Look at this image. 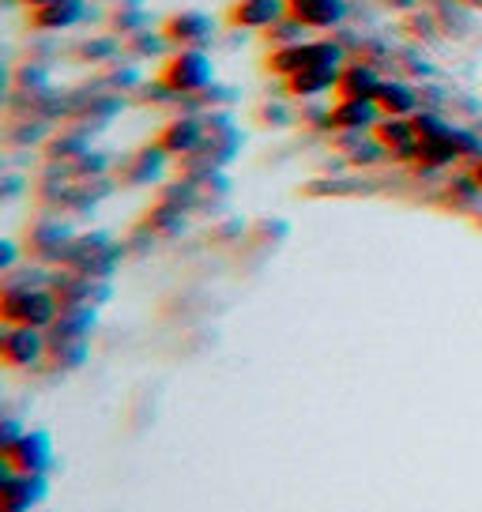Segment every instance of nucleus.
Masks as SVG:
<instances>
[{
    "instance_id": "nucleus-5",
    "label": "nucleus",
    "mask_w": 482,
    "mask_h": 512,
    "mask_svg": "<svg viewBox=\"0 0 482 512\" xmlns=\"http://www.w3.org/2000/svg\"><path fill=\"white\" fill-rule=\"evenodd\" d=\"M49 354V336L46 328H19V324H4L0 336V358L12 369H31L38 362H46Z\"/></svg>"
},
{
    "instance_id": "nucleus-7",
    "label": "nucleus",
    "mask_w": 482,
    "mask_h": 512,
    "mask_svg": "<svg viewBox=\"0 0 482 512\" xmlns=\"http://www.w3.org/2000/svg\"><path fill=\"white\" fill-rule=\"evenodd\" d=\"M4 479V512H38L49 497V475H23L12 464H0Z\"/></svg>"
},
{
    "instance_id": "nucleus-20",
    "label": "nucleus",
    "mask_w": 482,
    "mask_h": 512,
    "mask_svg": "<svg viewBox=\"0 0 482 512\" xmlns=\"http://www.w3.org/2000/svg\"><path fill=\"white\" fill-rule=\"evenodd\" d=\"M87 354H91V343H49L46 362L53 369H61V373H68V369H80L87 362Z\"/></svg>"
},
{
    "instance_id": "nucleus-8",
    "label": "nucleus",
    "mask_w": 482,
    "mask_h": 512,
    "mask_svg": "<svg viewBox=\"0 0 482 512\" xmlns=\"http://www.w3.org/2000/svg\"><path fill=\"white\" fill-rule=\"evenodd\" d=\"M162 34L174 49H208V42L215 38V23L204 12H174V16L162 19Z\"/></svg>"
},
{
    "instance_id": "nucleus-12",
    "label": "nucleus",
    "mask_w": 482,
    "mask_h": 512,
    "mask_svg": "<svg viewBox=\"0 0 482 512\" xmlns=\"http://www.w3.org/2000/svg\"><path fill=\"white\" fill-rule=\"evenodd\" d=\"M385 113L373 98H336V106L328 110V128H339V132H362V128H373Z\"/></svg>"
},
{
    "instance_id": "nucleus-16",
    "label": "nucleus",
    "mask_w": 482,
    "mask_h": 512,
    "mask_svg": "<svg viewBox=\"0 0 482 512\" xmlns=\"http://www.w3.org/2000/svg\"><path fill=\"white\" fill-rule=\"evenodd\" d=\"M381 83L385 80L373 72L370 64H343V68H339L336 98H373V102H377Z\"/></svg>"
},
{
    "instance_id": "nucleus-21",
    "label": "nucleus",
    "mask_w": 482,
    "mask_h": 512,
    "mask_svg": "<svg viewBox=\"0 0 482 512\" xmlns=\"http://www.w3.org/2000/svg\"><path fill=\"white\" fill-rule=\"evenodd\" d=\"M306 31H309V27H302L298 19L283 16L279 23H272L268 31H260V34H264V42H268L272 49H287V46H298V42H306Z\"/></svg>"
},
{
    "instance_id": "nucleus-11",
    "label": "nucleus",
    "mask_w": 482,
    "mask_h": 512,
    "mask_svg": "<svg viewBox=\"0 0 482 512\" xmlns=\"http://www.w3.org/2000/svg\"><path fill=\"white\" fill-rule=\"evenodd\" d=\"M98 324V305H68L46 328L49 343H91Z\"/></svg>"
},
{
    "instance_id": "nucleus-13",
    "label": "nucleus",
    "mask_w": 482,
    "mask_h": 512,
    "mask_svg": "<svg viewBox=\"0 0 482 512\" xmlns=\"http://www.w3.org/2000/svg\"><path fill=\"white\" fill-rule=\"evenodd\" d=\"M287 16L298 19L309 31H328L343 23L347 0H287Z\"/></svg>"
},
{
    "instance_id": "nucleus-3",
    "label": "nucleus",
    "mask_w": 482,
    "mask_h": 512,
    "mask_svg": "<svg viewBox=\"0 0 482 512\" xmlns=\"http://www.w3.org/2000/svg\"><path fill=\"white\" fill-rule=\"evenodd\" d=\"M321 64H332V68H343V49L336 42H298V46L287 49H272L264 68L279 76V80H290L306 68H321Z\"/></svg>"
},
{
    "instance_id": "nucleus-19",
    "label": "nucleus",
    "mask_w": 482,
    "mask_h": 512,
    "mask_svg": "<svg viewBox=\"0 0 482 512\" xmlns=\"http://www.w3.org/2000/svg\"><path fill=\"white\" fill-rule=\"evenodd\" d=\"M170 159L159 144L151 147L147 144L144 151H136V159L129 162V170H125V185H147V181H155L162 174V162Z\"/></svg>"
},
{
    "instance_id": "nucleus-26",
    "label": "nucleus",
    "mask_w": 482,
    "mask_h": 512,
    "mask_svg": "<svg viewBox=\"0 0 482 512\" xmlns=\"http://www.w3.org/2000/svg\"><path fill=\"white\" fill-rule=\"evenodd\" d=\"M471 181H475V189L482 192V162H475V170H471Z\"/></svg>"
},
{
    "instance_id": "nucleus-23",
    "label": "nucleus",
    "mask_w": 482,
    "mask_h": 512,
    "mask_svg": "<svg viewBox=\"0 0 482 512\" xmlns=\"http://www.w3.org/2000/svg\"><path fill=\"white\" fill-rule=\"evenodd\" d=\"M102 49H117V42H113V38H106V42H87V46H80V57L83 61H102V57H110V53H102Z\"/></svg>"
},
{
    "instance_id": "nucleus-18",
    "label": "nucleus",
    "mask_w": 482,
    "mask_h": 512,
    "mask_svg": "<svg viewBox=\"0 0 482 512\" xmlns=\"http://www.w3.org/2000/svg\"><path fill=\"white\" fill-rule=\"evenodd\" d=\"M377 106H381V113H385V117H415L418 98H415V91H411L407 83L385 80V83H381V91H377Z\"/></svg>"
},
{
    "instance_id": "nucleus-17",
    "label": "nucleus",
    "mask_w": 482,
    "mask_h": 512,
    "mask_svg": "<svg viewBox=\"0 0 482 512\" xmlns=\"http://www.w3.org/2000/svg\"><path fill=\"white\" fill-rule=\"evenodd\" d=\"M336 83H339V68L321 64V68H306V72L283 80V91H287L290 98H317V95H324V91H336Z\"/></svg>"
},
{
    "instance_id": "nucleus-4",
    "label": "nucleus",
    "mask_w": 482,
    "mask_h": 512,
    "mask_svg": "<svg viewBox=\"0 0 482 512\" xmlns=\"http://www.w3.org/2000/svg\"><path fill=\"white\" fill-rule=\"evenodd\" d=\"M65 268L80 275H95V279H110L117 272V264H121V249L113 245L110 234H83V238H72L68 245L65 260H61Z\"/></svg>"
},
{
    "instance_id": "nucleus-6",
    "label": "nucleus",
    "mask_w": 482,
    "mask_h": 512,
    "mask_svg": "<svg viewBox=\"0 0 482 512\" xmlns=\"http://www.w3.org/2000/svg\"><path fill=\"white\" fill-rule=\"evenodd\" d=\"M4 464H12L23 475H49L53 471V460H57V448H53V437L46 430H27L12 448H0Z\"/></svg>"
},
{
    "instance_id": "nucleus-2",
    "label": "nucleus",
    "mask_w": 482,
    "mask_h": 512,
    "mask_svg": "<svg viewBox=\"0 0 482 512\" xmlns=\"http://www.w3.org/2000/svg\"><path fill=\"white\" fill-rule=\"evenodd\" d=\"M159 83L170 95H196L215 83V64L204 49H177L174 57L162 64Z\"/></svg>"
},
{
    "instance_id": "nucleus-22",
    "label": "nucleus",
    "mask_w": 482,
    "mask_h": 512,
    "mask_svg": "<svg viewBox=\"0 0 482 512\" xmlns=\"http://www.w3.org/2000/svg\"><path fill=\"white\" fill-rule=\"evenodd\" d=\"M144 8H140V0H125L117 12H113V31H121V34H136V31H144Z\"/></svg>"
},
{
    "instance_id": "nucleus-10",
    "label": "nucleus",
    "mask_w": 482,
    "mask_h": 512,
    "mask_svg": "<svg viewBox=\"0 0 482 512\" xmlns=\"http://www.w3.org/2000/svg\"><path fill=\"white\" fill-rule=\"evenodd\" d=\"M287 16V0H234L226 8V23L234 31H268Z\"/></svg>"
},
{
    "instance_id": "nucleus-1",
    "label": "nucleus",
    "mask_w": 482,
    "mask_h": 512,
    "mask_svg": "<svg viewBox=\"0 0 482 512\" xmlns=\"http://www.w3.org/2000/svg\"><path fill=\"white\" fill-rule=\"evenodd\" d=\"M0 317L4 324H19V328H49L61 317V298L53 294L49 283H4L0 290Z\"/></svg>"
},
{
    "instance_id": "nucleus-24",
    "label": "nucleus",
    "mask_w": 482,
    "mask_h": 512,
    "mask_svg": "<svg viewBox=\"0 0 482 512\" xmlns=\"http://www.w3.org/2000/svg\"><path fill=\"white\" fill-rule=\"evenodd\" d=\"M16 260H19L16 241L4 238V241H0V272H12V268H16Z\"/></svg>"
},
{
    "instance_id": "nucleus-25",
    "label": "nucleus",
    "mask_w": 482,
    "mask_h": 512,
    "mask_svg": "<svg viewBox=\"0 0 482 512\" xmlns=\"http://www.w3.org/2000/svg\"><path fill=\"white\" fill-rule=\"evenodd\" d=\"M23 426H19L16 418H4V433H0V448H12L19 441V437H23Z\"/></svg>"
},
{
    "instance_id": "nucleus-15",
    "label": "nucleus",
    "mask_w": 482,
    "mask_h": 512,
    "mask_svg": "<svg viewBox=\"0 0 482 512\" xmlns=\"http://www.w3.org/2000/svg\"><path fill=\"white\" fill-rule=\"evenodd\" d=\"M373 136L385 151H396V155H418V132L411 125V117H381L373 125Z\"/></svg>"
},
{
    "instance_id": "nucleus-9",
    "label": "nucleus",
    "mask_w": 482,
    "mask_h": 512,
    "mask_svg": "<svg viewBox=\"0 0 482 512\" xmlns=\"http://www.w3.org/2000/svg\"><path fill=\"white\" fill-rule=\"evenodd\" d=\"M155 144L170 155V159H185V155H193L200 147L208 144V128L200 117H174V121H166L159 128V136H155Z\"/></svg>"
},
{
    "instance_id": "nucleus-14",
    "label": "nucleus",
    "mask_w": 482,
    "mask_h": 512,
    "mask_svg": "<svg viewBox=\"0 0 482 512\" xmlns=\"http://www.w3.org/2000/svg\"><path fill=\"white\" fill-rule=\"evenodd\" d=\"M87 16V0H49L42 8H27V23L34 31H68L83 23Z\"/></svg>"
},
{
    "instance_id": "nucleus-27",
    "label": "nucleus",
    "mask_w": 482,
    "mask_h": 512,
    "mask_svg": "<svg viewBox=\"0 0 482 512\" xmlns=\"http://www.w3.org/2000/svg\"><path fill=\"white\" fill-rule=\"evenodd\" d=\"M19 4H27V8H42V4H49V0H19Z\"/></svg>"
}]
</instances>
